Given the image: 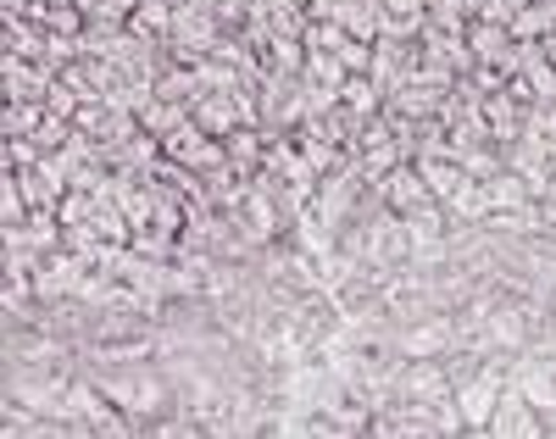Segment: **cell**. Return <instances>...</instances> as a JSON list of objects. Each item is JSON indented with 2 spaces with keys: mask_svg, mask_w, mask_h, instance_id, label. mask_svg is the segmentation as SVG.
Masks as SVG:
<instances>
[{
  "mask_svg": "<svg viewBox=\"0 0 556 439\" xmlns=\"http://www.w3.org/2000/svg\"><path fill=\"white\" fill-rule=\"evenodd\" d=\"M84 373L96 378L101 396L117 401L139 428H151V423L178 412V384H173V373L156 356L151 362H117V367H84Z\"/></svg>",
  "mask_w": 556,
  "mask_h": 439,
  "instance_id": "6da1fadb",
  "label": "cell"
},
{
  "mask_svg": "<svg viewBox=\"0 0 556 439\" xmlns=\"http://www.w3.org/2000/svg\"><path fill=\"white\" fill-rule=\"evenodd\" d=\"M506 378L513 389L545 412V423H556V356H545L540 346H523L518 356H506Z\"/></svg>",
  "mask_w": 556,
  "mask_h": 439,
  "instance_id": "7a4b0ae2",
  "label": "cell"
},
{
  "mask_svg": "<svg viewBox=\"0 0 556 439\" xmlns=\"http://www.w3.org/2000/svg\"><path fill=\"white\" fill-rule=\"evenodd\" d=\"M545 434H551L545 412L529 406L518 389H513V378H506V396H501V406L490 417V439H545Z\"/></svg>",
  "mask_w": 556,
  "mask_h": 439,
  "instance_id": "3957f363",
  "label": "cell"
},
{
  "mask_svg": "<svg viewBox=\"0 0 556 439\" xmlns=\"http://www.w3.org/2000/svg\"><path fill=\"white\" fill-rule=\"evenodd\" d=\"M374 189H379V201H384L390 212H401V217H417V212L440 206L434 195H429V184H424V173H417V162H401V167L384 173Z\"/></svg>",
  "mask_w": 556,
  "mask_h": 439,
  "instance_id": "277c9868",
  "label": "cell"
},
{
  "mask_svg": "<svg viewBox=\"0 0 556 439\" xmlns=\"http://www.w3.org/2000/svg\"><path fill=\"white\" fill-rule=\"evenodd\" d=\"M445 439H490V428H456V434H445Z\"/></svg>",
  "mask_w": 556,
  "mask_h": 439,
  "instance_id": "5b68a950",
  "label": "cell"
}]
</instances>
